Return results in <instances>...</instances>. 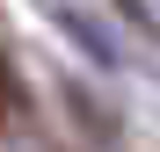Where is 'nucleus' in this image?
I'll list each match as a JSON object with an SVG mask.
<instances>
[{"mask_svg":"<svg viewBox=\"0 0 160 152\" xmlns=\"http://www.w3.org/2000/svg\"><path fill=\"white\" fill-rule=\"evenodd\" d=\"M22 116H29V94H22L15 65H8V51H0V123H22Z\"/></svg>","mask_w":160,"mask_h":152,"instance_id":"f257e3e1","label":"nucleus"}]
</instances>
